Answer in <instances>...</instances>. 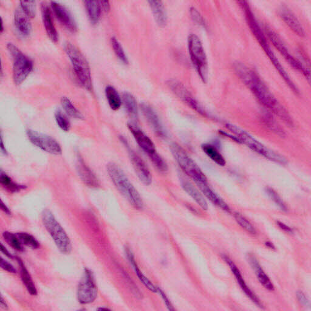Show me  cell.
I'll return each instance as SVG.
<instances>
[{"mask_svg":"<svg viewBox=\"0 0 311 311\" xmlns=\"http://www.w3.org/2000/svg\"><path fill=\"white\" fill-rule=\"evenodd\" d=\"M188 49L191 62L204 83L208 78V62L202 41L195 34L188 38Z\"/></svg>","mask_w":311,"mask_h":311,"instance_id":"8","label":"cell"},{"mask_svg":"<svg viewBox=\"0 0 311 311\" xmlns=\"http://www.w3.org/2000/svg\"><path fill=\"white\" fill-rule=\"evenodd\" d=\"M1 268L9 273H12V274H15L17 272L16 269H15L14 267L9 263L3 258L1 259Z\"/></svg>","mask_w":311,"mask_h":311,"instance_id":"45","label":"cell"},{"mask_svg":"<svg viewBox=\"0 0 311 311\" xmlns=\"http://www.w3.org/2000/svg\"><path fill=\"white\" fill-rule=\"evenodd\" d=\"M55 119L58 126L61 128L63 131L66 132L70 131L71 128L70 122L61 110H58V111L55 112Z\"/></svg>","mask_w":311,"mask_h":311,"instance_id":"41","label":"cell"},{"mask_svg":"<svg viewBox=\"0 0 311 311\" xmlns=\"http://www.w3.org/2000/svg\"><path fill=\"white\" fill-rule=\"evenodd\" d=\"M171 150L180 168L185 174L192 179L194 183H207L205 174L183 148L177 144H174L171 146Z\"/></svg>","mask_w":311,"mask_h":311,"instance_id":"9","label":"cell"},{"mask_svg":"<svg viewBox=\"0 0 311 311\" xmlns=\"http://www.w3.org/2000/svg\"><path fill=\"white\" fill-rule=\"evenodd\" d=\"M1 306L2 308L4 309H8V304H6V303L5 302V300H4V298H3L2 296L1 297Z\"/></svg>","mask_w":311,"mask_h":311,"instance_id":"52","label":"cell"},{"mask_svg":"<svg viewBox=\"0 0 311 311\" xmlns=\"http://www.w3.org/2000/svg\"><path fill=\"white\" fill-rule=\"evenodd\" d=\"M83 3L90 21L93 24L98 23L103 12L100 2L84 1Z\"/></svg>","mask_w":311,"mask_h":311,"instance_id":"28","label":"cell"},{"mask_svg":"<svg viewBox=\"0 0 311 311\" xmlns=\"http://www.w3.org/2000/svg\"><path fill=\"white\" fill-rule=\"evenodd\" d=\"M238 3L244 12L245 18H246L247 23L250 28L251 32H252L254 37H256V40L259 43L260 45L262 47L264 51L265 52L266 55H268L270 61L274 65L276 70L278 71V73L280 74L281 77L284 78L286 83L288 84L291 90L295 94L299 93L297 88L295 86L293 80L291 79L290 75H288L287 72L282 67L280 62H279L274 52H273L271 46H269L268 39H267L265 33H263L262 28H261L259 23H258L257 18L255 15H254L249 3L242 1L239 2Z\"/></svg>","mask_w":311,"mask_h":311,"instance_id":"2","label":"cell"},{"mask_svg":"<svg viewBox=\"0 0 311 311\" xmlns=\"http://www.w3.org/2000/svg\"><path fill=\"white\" fill-rule=\"evenodd\" d=\"M154 18L160 27H164L167 23L168 18L165 9L161 1H149Z\"/></svg>","mask_w":311,"mask_h":311,"instance_id":"27","label":"cell"},{"mask_svg":"<svg viewBox=\"0 0 311 311\" xmlns=\"http://www.w3.org/2000/svg\"><path fill=\"white\" fill-rule=\"evenodd\" d=\"M1 209L3 212H4L6 214L10 215L11 214V210L9 209L8 207L6 206V204L3 202V201H1Z\"/></svg>","mask_w":311,"mask_h":311,"instance_id":"51","label":"cell"},{"mask_svg":"<svg viewBox=\"0 0 311 311\" xmlns=\"http://www.w3.org/2000/svg\"><path fill=\"white\" fill-rule=\"evenodd\" d=\"M140 109L142 110L143 115L145 116L146 120L150 125L151 128L155 132V134L160 137H164L165 133L161 124V121L157 115L156 112L149 105L143 103L140 105Z\"/></svg>","mask_w":311,"mask_h":311,"instance_id":"18","label":"cell"},{"mask_svg":"<svg viewBox=\"0 0 311 311\" xmlns=\"http://www.w3.org/2000/svg\"><path fill=\"white\" fill-rule=\"evenodd\" d=\"M17 235L22 244L34 249H38L40 247L39 242L33 235L26 233V232H20V233H17Z\"/></svg>","mask_w":311,"mask_h":311,"instance_id":"36","label":"cell"},{"mask_svg":"<svg viewBox=\"0 0 311 311\" xmlns=\"http://www.w3.org/2000/svg\"><path fill=\"white\" fill-rule=\"evenodd\" d=\"M151 161L152 162L155 167L158 169L159 172H165L167 171L168 166L167 164L163 159L161 155L158 152H156L153 154L152 156L149 157Z\"/></svg>","mask_w":311,"mask_h":311,"instance_id":"42","label":"cell"},{"mask_svg":"<svg viewBox=\"0 0 311 311\" xmlns=\"http://www.w3.org/2000/svg\"><path fill=\"white\" fill-rule=\"evenodd\" d=\"M265 31L266 35L269 38V40L271 41L273 45L278 50L281 55L284 56L286 61L289 63V64L295 69V70L298 71L299 73L302 74L304 77L309 79V71L307 70L299 61H298L297 59H295L294 56L291 54L287 46H286L285 44L282 42V40L278 34L269 27H266Z\"/></svg>","mask_w":311,"mask_h":311,"instance_id":"10","label":"cell"},{"mask_svg":"<svg viewBox=\"0 0 311 311\" xmlns=\"http://www.w3.org/2000/svg\"><path fill=\"white\" fill-rule=\"evenodd\" d=\"M0 183L6 190L11 193H16L26 188L23 185L15 183L3 171L1 172V175H0Z\"/></svg>","mask_w":311,"mask_h":311,"instance_id":"33","label":"cell"},{"mask_svg":"<svg viewBox=\"0 0 311 311\" xmlns=\"http://www.w3.org/2000/svg\"><path fill=\"white\" fill-rule=\"evenodd\" d=\"M128 127L131 134H133L138 146L147 154L148 156L150 157L157 152L155 144L139 127L133 124H128Z\"/></svg>","mask_w":311,"mask_h":311,"instance_id":"17","label":"cell"},{"mask_svg":"<svg viewBox=\"0 0 311 311\" xmlns=\"http://www.w3.org/2000/svg\"><path fill=\"white\" fill-rule=\"evenodd\" d=\"M122 141L124 143L125 146L127 147L129 157H130L131 164L133 165L138 178L144 185H150L152 184V177L145 162L136 152H134V151L131 149L130 146L128 145L126 140L122 139Z\"/></svg>","mask_w":311,"mask_h":311,"instance_id":"14","label":"cell"},{"mask_svg":"<svg viewBox=\"0 0 311 311\" xmlns=\"http://www.w3.org/2000/svg\"><path fill=\"white\" fill-rule=\"evenodd\" d=\"M125 255H126V257H127V259L128 260L129 262H130L131 265L133 266L134 272L136 273V274L137 275L138 278L139 279V280L142 282V284L145 286L148 290L152 291V293H158V288H156L155 286L149 280V279H148L146 276L144 275L143 273L140 271L139 267L137 266L136 260H135L133 253L132 252V251L130 248H125Z\"/></svg>","mask_w":311,"mask_h":311,"instance_id":"24","label":"cell"},{"mask_svg":"<svg viewBox=\"0 0 311 311\" xmlns=\"http://www.w3.org/2000/svg\"><path fill=\"white\" fill-rule=\"evenodd\" d=\"M100 3H101L103 11L105 12H108L110 9V5L109 2L100 1Z\"/></svg>","mask_w":311,"mask_h":311,"instance_id":"49","label":"cell"},{"mask_svg":"<svg viewBox=\"0 0 311 311\" xmlns=\"http://www.w3.org/2000/svg\"><path fill=\"white\" fill-rule=\"evenodd\" d=\"M122 103L128 115L131 118L136 119L138 115V108L136 99L129 93H125L122 96Z\"/></svg>","mask_w":311,"mask_h":311,"instance_id":"31","label":"cell"},{"mask_svg":"<svg viewBox=\"0 0 311 311\" xmlns=\"http://www.w3.org/2000/svg\"><path fill=\"white\" fill-rule=\"evenodd\" d=\"M27 136L33 145L51 155H61L62 150L61 145L54 138L39 132L28 130Z\"/></svg>","mask_w":311,"mask_h":311,"instance_id":"12","label":"cell"},{"mask_svg":"<svg viewBox=\"0 0 311 311\" xmlns=\"http://www.w3.org/2000/svg\"><path fill=\"white\" fill-rule=\"evenodd\" d=\"M235 73L243 83L252 93L261 104L278 116L286 124L293 126V119L289 113L269 90L255 71L247 66L237 63L234 65Z\"/></svg>","mask_w":311,"mask_h":311,"instance_id":"1","label":"cell"},{"mask_svg":"<svg viewBox=\"0 0 311 311\" xmlns=\"http://www.w3.org/2000/svg\"><path fill=\"white\" fill-rule=\"evenodd\" d=\"M3 237L4 238L6 243L13 248V249L20 251V252L24 250L23 245H22L23 244L21 243L17 235H15L11 233V232H5L3 234Z\"/></svg>","mask_w":311,"mask_h":311,"instance_id":"35","label":"cell"},{"mask_svg":"<svg viewBox=\"0 0 311 311\" xmlns=\"http://www.w3.org/2000/svg\"><path fill=\"white\" fill-rule=\"evenodd\" d=\"M222 259L225 261V262L228 264V266L230 267L231 271L234 274L235 278L237 279L238 284L240 285L242 291L247 295V297L250 298V300L252 301V302L255 303L257 306L262 308V307H263V304L261 302V301L259 297L257 296L256 294L247 287L243 276H242L241 274L240 270H239L238 267L235 265L233 261H232L230 258L226 256H222Z\"/></svg>","mask_w":311,"mask_h":311,"instance_id":"15","label":"cell"},{"mask_svg":"<svg viewBox=\"0 0 311 311\" xmlns=\"http://www.w3.org/2000/svg\"><path fill=\"white\" fill-rule=\"evenodd\" d=\"M266 246L269 248H270V249H275V247L274 246V245L272 244V243H271V242L270 241H267L265 243Z\"/></svg>","mask_w":311,"mask_h":311,"instance_id":"53","label":"cell"},{"mask_svg":"<svg viewBox=\"0 0 311 311\" xmlns=\"http://www.w3.org/2000/svg\"><path fill=\"white\" fill-rule=\"evenodd\" d=\"M1 251L6 256L11 258V259H13V256H12L11 253H9V251L6 249V248L4 246H3V244L2 243L1 244Z\"/></svg>","mask_w":311,"mask_h":311,"instance_id":"50","label":"cell"},{"mask_svg":"<svg viewBox=\"0 0 311 311\" xmlns=\"http://www.w3.org/2000/svg\"><path fill=\"white\" fill-rule=\"evenodd\" d=\"M1 149L3 153H4L5 154L6 153V150L5 149V147H4V145H3L2 137H1Z\"/></svg>","mask_w":311,"mask_h":311,"instance_id":"54","label":"cell"},{"mask_svg":"<svg viewBox=\"0 0 311 311\" xmlns=\"http://www.w3.org/2000/svg\"><path fill=\"white\" fill-rule=\"evenodd\" d=\"M41 11H42V20L47 34L52 42H58L59 40L58 31L53 23L51 10L46 3H42L41 6Z\"/></svg>","mask_w":311,"mask_h":311,"instance_id":"22","label":"cell"},{"mask_svg":"<svg viewBox=\"0 0 311 311\" xmlns=\"http://www.w3.org/2000/svg\"><path fill=\"white\" fill-rule=\"evenodd\" d=\"M247 261L249 262V265L253 271H255L256 274L257 276L258 279L260 281L261 285L263 287L270 291H274V286L273 285L271 279L269 278V276L266 274L265 271L260 266L259 262H258L256 257L252 253L248 254Z\"/></svg>","mask_w":311,"mask_h":311,"instance_id":"21","label":"cell"},{"mask_svg":"<svg viewBox=\"0 0 311 311\" xmlns=\"http://www.w3.org/2000/svg\"><path fill=\"white\" fill-rule=\"evenodd\" d=\"M297 298L299 302L304 306H309V301L307 299L306 295L301 291H298L297 293Z\"/></svg>","mask_w":311,"mask_h":311,"instance_id":"46","label":"cell"},{"mask_svg":"<svg viewBox=\"0 0 311 311\" xmlns=\"http://www.w3.org/2000/svg\"><path fill=\"white\" fill-rule=\"evenodd\" d=\"M167 84L169 89L181 101H183L191 108L195 110L200 114L207 116L205 110L183 83L178 80H169Z\"/></svg>","mask_w":311,"mask_h":311,"instance_id":"13","label":"cell"},{"mask_svg":"<svg viewBox=\"0 0 311 311\" xmlns=\"http://www.w3.org/2000/svg\"><path fill=\"white\" fill-rule=\"evenodd\" d=\"M203 152L206 155L211 159L213 162L220 166H224L226 164L225 160L215 146L209 144H204L202 146Z\"/></svg>","mask_w":311,"mask_h":311,"instance_id":"32","label":"cell"},{"mask_svg":"<svg viewBox=\"0 0 311 311\" xmlns=\"http://www.w3.org/2000/svg\"><path fill=\"white\" fill-rule=\"evenodd\" d=\"M7 48L13 62L14 82L16 86H20L33 71V63L13 44L8 43Z\"/></svg>","mask_w":311,"mask_h":311,"instance_id":"7","label":"cell"},{"mask_svg":"<svg viewBox=\"0 0 311 311\" xmlns=\"http://www.w3.org/2000/svg\"><path fill=\"white\" fill-rule=\"evenodd\" d=\"M111 46L112 47L113 51H114L115 54L118 56V58L120 61L124 63V64H128V60L126 54L124 52V50L119 43V41L116 39L115 37L111 38Z\"/></svg>","mask_w":311,"mask_h":311,"instance_id":"37","label":"cell"},{"mask_svg":"<svg viewBox=\"0 0 311 311\" xmlns=\"http://www.w3.org/2000/svg\"><path fill=\"white\" fill-rule=\"evenodd\" d=\"M158 293L161 295V296L162 297V299L164 300L165 304H166V307H168V309L171 310H174V307H173L172 305L171 301H169L168 297H166V295L164 292H163L161 290H159V288H158Z\"/></svg>","mask_w":311,"mask_h":311,"instance_id":"47","label":"cell"},{"mask_svg":"<svg viewBox=\"0 0 311 311\" xmlns=\"http://www.w3.org/2000/svg\"><path fill=\"white\" fill-rule=\"evenodd\" d=\"M77 297L79 303L90 304L96 300L97 297V288L93 272L90 270H84V275L78 284Z\"/></svg>","mask_w":311,"mask_h":311,"instance_id":"11","label":"cell"},{"mask_svg":"<svg viewBox=\"0 0 311 311\" xmlns=\"http://www.w3.org/2000/svg\"><path fill=\"white\" fill-rule=\"evenodd\" d=\"M51 8L56 18L63 26L71 33H75L77 31L76 23L73 15L68 9L64 5L55 2L51 3Z\"/></svg>","mask_w":311,"mask_h":311,"instance_id":"16","label":"cell"},{"mask_svg":"<svg viewBox=\"0 0 311 311\" xmlns=\"http://www.w3.org/2000/svg\"><path fill=\"white\" fill-rule=\"evenodd\" d=\"M181 185L185 192L191 196L201 208L204 210L208 209V204L203 194L192 184L188 181L183 180L181 181Z\"/></svg>","mask_w":311,"mask_h":311,"instance_id":"26","label":"cell"},{"mask_svg":"<svg viewBox=\"0 0 311 311\" xmlns=\"http://www.w3.org/2000/svg\"><path fill=\"white\" fill-rule=\"evenodd\" d=\"M107 172L112 183L131 205L137 210L143 209V201L136 188L119 166L115 163L107 165Z\"/></svg>","mask_w":311,"mask_h":311,"instance_id":"3","label":"cell"},{"mask_svg":"<svg viewBox=\"0 0 311 311\" xmlns=\"http://www.w3.org/2000/svg\"><path fill=\"white\" fill-rule=\"evenodd\" d=\"M266 191L270 197V199L274 202L279 209H281L282 211H287V206H286L285 203L281 199V197L278 195V194L276 193L274 189L268 187L266 188Z\"/></svg>","mask_w":311,"mask_h":311,"instance_id":"39","label":"cell"},{"mask_svg":"<svg viewBox=\"0 0 311 311\" xmlns=\"http://www.w3.org/2000/svg\"><path fill=\"white\" fill-rule=\"evenodd\" d=\"M279 15L282 20L298 36H305V31L295 14L288 8L282 7L279 11Z\"/></svg>","mask_w":311,"mask_h":311,"instance_id":"20","label":"cell"},{"mask_svg":"<svg viewBox=\"0 0 311 311\" xmlns=\"http://www.w3.org/2000/svg\"><path fill=\"white\" fill-rule=\"evenodd\" d=\"M76 166L78 176L84 184L92 188L99 187L100 183L98 178L96 177L95 174L80 156L78 157Z\"/></svg>","mask_w":311,"mask_h":311,"instance_id":"19","label":"cell"},{"mask_svg":"<svg viewBox=\"0 0 311 311\" xmlns=\"http://www.w3.org/2000/svg\"><path fill=\"white\" fill-rule=\"evenodd\" d=\"M20 8L24 13L30 19L35 18L36 15V3L34 1L21 2Z\"/></svg>","mask_w":311,"mask_h":311,"instance_id":"40","label":"cell"},{"mask_svg":"<svg viewBox=\"0 0 311 311\" xmlns=\"http://www.w3.org/2000/svg\"><path fill=\"white\" fill-rule=\"evenodd\" d=\"M190 16L192 20L195 22V23L201 26L205 27L206 26V23L202 15L201 14L199 11L195 8H191L190 9Z\"/></svg>","mask_w":311,"mask_h":311,"instance_id":"44","label":"cell"},{"mask_svg":"<svg viewBox=\"0 0 311 311\" xmlns=\"http://www.w3.org/2000/svg\"><path fill=\"white\" fill-rule=\"evenodd\" d=\"M42 219L44 226L54 240L59 250L62 253H70L72 250L70 238L53 213L48 209L43 210Z\"/></svg>","mask_w":311,"mask_h":311,"instance_id":"6","label":"cell"},{"mask_svg":"<svg viewBox=\"0 0 311 311\" xmlns=\"http://www.w3.org/2000/svg\"><path fill=\"white\" fill-rule=\"evenodd\" d=\"M277 225H278V227L281 229V230L288 232V233H293V230H292V229L289 227V226L287 225L284 224V223L278 221Z\"/></svg>","mask_w":311,"mask_h":311,"instance_id":"48","label":"cell"},{"mask_svg":"<svg viewBox=\"0 0 311 311\" xmlns=\"http://www.w3.org/2000/svg\"><path fill=\"white\" fill-rule=\"evenodd\" d=\"M225 127L235 135L239 143L244 144L253 152L271 160V161L282 165L287 164V160L284 157L269 149L246 131L233 124H226Z\"/></svg>","mask_w":311,"mask_h":311,"instance_id":"5","label":"cell"},{"mask_svg":"<svg viewBox=\"0 0 311 311\" xmlns=\"http://www.w3.org/2000/svg\"><path fill=\"white\" fill-rule=\"evenodd\" d=\"M30 18L24 13L21 8L17 9L14 13V23L22 35L29 36L32 30Z\"/></svg>","mask_w":311,"mask_h":311,"instance_id":"25","label":"cell"},{"mask_svg":"<svg viewBox=\"0 0 311 311\" xmlns=\"http://www.w3.org/2000/svg\"><path fill=\"white\" fill-rule=\"evenodd\" d=\"M234 217L238 225H240L245 231L249 232V234L252 235H256L257 234L256 228H254L253 225L251 224L246 218L244 217L243 215H241L240 213H235Z\"/></svg>","mask_w":311,"mask_h":311,"instance_id":"38","label":"cell"},{"mask_svg":"<svg viewBox=\"0 0 311 311\" xmlns=\"http://www.w3.org/2000/svg\"><path fill=\"white\" fill-rule=\"evenodd\" d=\"M1 21H2V30H1V32L2 33V32H3V20H2V19Z\"/></svg>","mask_w":311,"mask_h":311,"instance_id":"55","label":"cell"},{"mask_svg":"<svg viewBox=\"0 0 311 311\" xmlns=\"http://www.w3.org/2000/svg\"><path fill=\"white\" fill-rule=\"evenodd\" d=\"M197 187L202 191V193L207 199L209 200L215 206L219 207L224 211L230 212V207L228 205L224 200H223L218 194L215 192L210 187L208 183H196Z\"/></svg>","mask_w":311,"mask_h":311,"instance_id":"23","label":"cell"},{"mask_svg":"<svg viewBox=\"0 0 311 311\" xmlns=\"http://www.w3.org/2000/svg\"><path fill=\"white\" fill-rule=\"evenodd\" d=\"M265 122L267 126L271 130L274 132H275L276 134L279 135V136H284V132L281 130V128L279 127L277 124L276 123L275 121L271 117H269L268 116H265Z\"/></svg>","mask_w":311,"mask_h":311,"instance_id":"43","label":"cell"},{"mask_svg":"<svg viewBox=\"0 0 311 311\" xmlns=\"http://www.w3.org/2000/svg\"><path fill=\"white\" fill-rule=\"evenodd\" d=\"M105 95L109 107L114 111H118L121 107L122 100L117 90L114 87L108 86L105 89Z\"/></svg>","mask_w":311,"mask_h":311,"instance_id":"30","label":"cell"},{"mask_svg":"<svg viewBox=\"0 0 311 311\" xmlns=\"http://www.w3.org/2000/svg\"><path fill=\"white\" fill-rule=\"evenodd\" d=\"M65 50L68 58H70L80 84L84 89L92 92L93 90L92 73L86 56L76 46L70 43L66 44Z\"/></svg>","mask_w":311,"mask_h":311,"instance_id":"4","label":"cell"},{"mask_svg":"<svg viewBox=\"0 0 311 311\" xmlns=\"http://www.w3.org/2000/svg\"><path fill=\"white\" fill-rule=\"evenodd\" d=\"M19 268H20V273L22 281H23L25 287L31 295H36L37 291L32 277L28 272L27 269L25 266L24 264L20 258L16 257Z\"/></svg>","mask_w":311,"mask_h":311,"instance_id":"29","label":"cell"},{"mask_svg":"<svg viewBox=\"0 0 311 311\" xmlns=\"http://www.w3.org/2000/svg\"><path fill=\"white\" fill-rule=\"evenodd\" d=\"M61 104L63 108L68 116L77 119H83V116L71 102L67 97H63L61 99Z\"/></svg>","mask_w":311,"mask_h":311,"instance_id":"34","label":"cell"}]
</instances>
